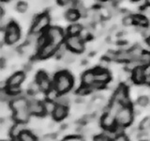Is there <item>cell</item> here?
Returning <instances> with one entry per match:
<instances>
[{
  "mask_svg": "<svg viewBox=\"0 0 150 141\" xmlns=\"http://www.w3.org/2000/svg\"><path fill=\"white\" fill-rule=\"evenodd\" d=\"M73 77L67 70H61L55 75L53 82V88L58 94L68 93L73 87Z\"/></svg>",
  "mask_w": 150,
  "mask_h": 141,
  "instance_id": "6da1fadb",
  "label": "cell"
},
{
  "mask_svg": "<svg viewBox=\"0 0 150 141\" xmlns=\"http://www.w3.org/2000/svg\"><path fill=\"white\" fill-rule=\"evenodd\" d=\"M134 118V111L131 105L123 106L115 117L116 124L127 127L131 124Z\"/></svg>",
  "mask_w": 150,
  "mask_h": 141,
  "instance_id": "7a4b0ae2",
  "label": "cell"
},
{
  "mask_svg": "<svg viewBox=\"0 0 150 141\" xmlns=\"http://www.w3.org/2000/svg\"><path fill=\"white\" fill-rule=\"evenodd\" d=\"M83 39L80 36H69L66 39L65 43L67 45L68 49L74 52V53L81 54L84 50V44H83Z\"/></svg>",
  "mask_w": 150,
  "mask_h": 141,
  "instance_id": "3957f363",
  "label": "cell"
},
{
  "mask_svg": "<svg viewBox=\"0 0 150 141\" xmlns=\"http://www.w3.org/2000/svg\"><path fill=\"white\" fill-rule=\"evenodd\" d=\"M6 41L8 44H14L20 40L21 33H20V28H19L17 24L14 22H11L8 25L6 26Z\"/></svg>",
  "mask_w": 150,
  "mask_h": 141,
  "instance_id": "277c9868",
  "label": "cell"
},
{
  "mask_svg": "<svg viewBox=\"0 0 150 141\" xmlns=\"http://www.w3.org/2000/svg\"><path fill=\"white\" fill-rule=\"evenodd\" d=\"M47 37H48L49 41L53 42L54 44L59 46L60 44L63 43L64 39H65V35L63 30L61 29L58 26H52L49 27L47 31L45 32Z\"/></svg>",
  "mask_w": 150,
  "mask_h": 141,
  "instance_id": "5b68a950",
  "label": "cell"
},
{
  "mask_svg": "<svg viewBox=\"0 0 150 141\" xmlns=\"http://www.w3.org/2000/svg\"><path fill=\"white\" fill-rule=\"evenodd\" d=\"M50 25V16L48 13H42L37 17L34 24L32 25L31 31L40 34L43 30L47 29Z\"/></svg>",
  "mask_w": 150,
  "mask_h": 141,
  "instance_id": "8992f818",
  "label": "cell"
},
{
  "mask_svg": "<svg viewBox=\"0 0 150 141\" xmlns=\"http://www.w3.org/2000/svg\"><path fill=\"white\" fill-rule=\"evenodd\" d=\"M112 100L120 102L124 106L131 105L130 101L128 96V89H127V87L124 86V85H120V86L115 89L114 96H112Z\"/></svg>",
  "mask_w": 150,
  "mask_h": 141,
  "instance_id": "52a82bcc",
  "label": "cell"
},
{
  "mask_svg": "<svg viewBox=\"0 0 150 141\" xmlns=\"http://www.w3.org/2000/svg\"><path fill=\"white\" fill-rule=\"evenodd\" d=\"M57 47L58 46L54 44L53 42L48 41L43 47H41L40 49H39V52H38V58L40 59H46V58H51L52 56L55 55Z\"/></svg>",
  "mask_w": 150,
  "mask_h": 141,
  "instance_id": "ba28073f",
  "label": "cell"
},
{
  "mask_svg": "<svg viewBox=\"0 0 150 141\" xmlns=\"http://www.w3.org/2000/svg\"><path fill=\"white\" fill-rule=\"evenodd\" d=\"M36 81L39 83L40 87L41 88V91L48 92L50 89L53 88V84H52L48 74L45 72H43V70H40V72L37 73Z\"/></svg>",
  "mask_w": 150,
  "mask_h": 141,
  "instance_id": "9c48e42d",
  "label": "cell"
},
{
  "mask_svg": "<svg viewBox=\"0 0 150 141\" xmlns=\"http://www.w3.org/2000/svg\"><path fill=\"white\" fill-rule=\"evenodd\" d=\"M28 109L32 116H37V117H41L45 115V109L43 103L38 101L37 99H33V100L28 102Z\"/></svg>",
  "mask_w": 150,
  "mask_h": 141,
  "instance_id": "30bf717a",
  "label": "cell"
},
{
  "mask_svg": "<svg viewBox=\"0 0 150 141\" xmlns=\"http://www.w3.org/2000/svg\"><path fill=\"white\" fill-rule=\"evenodd\" d=\"M28 100L26 97H21V96H16L12 99L11 102H9V106H11V110L13 112L25 109V108H28Z\"/></svg>",
  "mask_w": 150,
  "mask_h": 141,
  "instance_id": "8fae6325",
  "label": "cell"
},
{
  "mask_svg": "<svg viewBox=\"0 0 150 141\" xmlns=\"http://www.w3.org/2000/svg\"><path fill=\"white\" fill-rule=\"evenodd\" d=\"M144 66H138L137 68L131 72V79H132L133 84L143 85L144 83Z\"/></svg>",
  "mask_w": 150,
  "mask_h": 141,
  "instance_id": "7c38bea8",
  "label": "cell"
},
{
  "mask_svg": "<svg viewBox=\"0 0 150 141\" xmlns=\"http://www.w3.org/2000/svg\"><path fill=\"white\" fill-rule=\"evenodd\" d=\"M25 73L23 72H17L12 74L7 81V87H20V85L25 81Z\"/></svg>",
  "mask_w": 150,
  "mask_h": 141,
  "instance_id": "4fadbf2b",
  "label": "cell"
},
{
  "mask_svg": "<svg viewBox=\"0 0 150 141\" xmlns=\"http://www.w3.org/2000/svg\"><path fill=\"white\" fill-rule=\"evenodd\" d=\"M30 112L28 108H25V109H21L13 112V120L16 122H23L26 123L30 120Z\"/></svg>",
  "mask_w": 150,
  "mask_h": 141,
  "instance_id": "5bb4252c",
  "label": "cell"
},
{
  "mask_svg": "<svg viewBox=\"0 0 150 141\" xmlns=\"http://www.w3.org/2000/svg\"><path fill=\"white\" fill-rule=\"evenodd\" d=\"M100 125L105 131L106 130H112L116 125L115 118L109 115L108 113H105L100 120Z\"/></svg>",
  "mask_w": 150,
  "mask_h": 141,
  "instance_id": "9a60e30c",
  "label": "cell"
},
{
  "mask_svg": "<svg viewBox=\"0 0 150 141\" xmlns=\"http://www.w3.org/2000/svg\"><path fill=\"white\" fill-rule=\"evenodd\" d=\"M52 116H53L54 120L56 121H60V120H64L65 118H67V116H68V106L56 103V106H55Z\"/></svg>",
  "mask_w": 150,
  "mask_h": 141,
  "instance_id": "2e32d148",
  "label": "cell"
},
{
  "mask_svg": "<svg viewBox=\"0 0 150 141\" xmlns=\"http://www.w3.org/2000/svg\"><path fill=\"white\" fill-rule=\"evenodd\" d=\"M25 130V123L15 121V123L12 124L11 130H9V135L13 139H17V138L19 139V136H20L21 133Z\"/></svg>",
  "mask_w": 150,
  "mask_h": 141,
  "instance_id": "e0dca14e",
  "label": "cell"
},
{
  "mask_svg": "<svg viewBox=\"0 0 150 141\" xmlns=\"http://www.w3.org/2000/svg\"><path fill=\"white\" fill-rule=\"evenodd\" d=\"M96 81V72L95 70H86L82 75V84L84 86L92 87V85Z\"/></svg>",
  "mask_w": 150,
  "mask_h": 141,
  "instance_id": "ac0fdd59",
  "label": "cell"
},
{
  "mask_svg": "<svg viewBox=\"0 0 150 141\" xmlns=\"http://www.w3.org/2000/svg\"><path fill=\"white\" fill-rule=\"evenodd\" d=\"M96 72V81H100L104 84H107L111 80V74L107 70L98 68L95 70Z\"/></svg>",
  "mask_w": 150,
  "mask_h": 141,
  "instance_id": "d6986e66",
  "label": "cell"
},
{
  "mask_svg": "<svg viewBox=\"0 0 150 141\" xmlns=\"http://www.w3.org/2000/svg\"><path fill=\"white\" fill-rule=\"evenodd\" d=\"M129 56H130V60L131 59H136V60H140L141 56H142L144 50L141 46L139 45H135L132 48H130L129 50Z\"/></svg>",
  "mask_w": 150,
  "mask_h": 141,
  "instance_id": "ffe728a7",
  "label": "cell"
},
{
  "mask_svg": "<svg viewBox=\"0 0 150 141\" xmlns=\"http://www.w3.org/2000/svg\"><path fill=\"white\" fill-rule=\"evenodd\" d=\"M83 30V26L81 24H72L68 27V34L69 36H77L82 33Z\"/></svg>",
  "mask_w": 150,
  "mask_h": 141,
  "instance_id": "44dd1931",
  "label": "cell"
},
{
  "mask_svg": "<svg viewBox=\"0 0 150 141\" xmlns=\"http://www.w3.org/2000/svg\"><path fill=\"white\" fill-rule=\"evenodd\" d=\"M62 59V62L66 65L68 66L69 64H72L73 62H75V59H76V56H75V54L74 52L72 51H67L66 53L64 54V56L61 58Z\"/></svg>",
  "mask_w": 150,
  "mask_h": 141,
  "instance_id": "7402d4cb",
  "label": "cell"
},
{
  "mask_svg": "<svg viewBox=\"0 0 150 141\" xmlns=\"http://www.w3.org/2000/svg\"><path fill=\"white\" fill-rule=\"evenodd\" d=\"M115 60L118 62H128L130 60V56L129 50H120L116 53Z\"/></svg>",
  "mask_w": 150,
  "mask_h": 141,
  "instance_id": "603a6c76",
  "label": "cell"
},
{
  "mask_svg": "<svg viewBox=\"0 0 150 141\" xmlns=\"http://www.w3.org/2000/svg\"><path fill=\"white\" fill-rule=\"evenodd\" d=\"M134 25L136 26H147L149 25V21L148 19L144 16L143 14H137V15H134Z\"/></svg>",
  "mask_w": 150,
  "mask_h": 141,
  "instance_id": "cb8c5ba5",
  "label": "cell"
},
{
  "mask_svg": "<svg viewBox=\"0 0 150 141\" xmlns=\"http://www.w3.org/2000/svg\"><path fill=\"white\" fill-rule=\"evenodd\" d=\"M66 18H67V20L69 21V22H76L78 19L81 17L80 15V13L78 12V11L76 9H70L69 11L66 12Z\"/></svg>",
  "mask_w": 150,
  "mask_h": 141,
  "instance_id": "d4e9b609",
  "label": "cell"
},
{
  "mask_svg": "<svg viewBox=\"0 0 150 141\" xmlns=\"http://www.w3.org/2000/svg\"><path fill=\"white\" fill-rule=\"evenodd\" d=\"M37 136L33 134V132L28 131V130H25L23 131L20 136H19V140L21 141H34L36 140Z\"/></svg>",
  "mask_w": 150,
  "mask_h": 141,
  "instance_id": "484cf974",
  "label": "cell"
},
{
  "mask_svg": "<svg viewBox=\"0 0 150 141\" xmlns=\"http://www.w3.org/2000/svg\"><path fill=\"white\" fill-rule=\"evenodd\" d=\"M70 102H71V98H70V96L68 95V93L59 94L58 97L56 98V100H55L56 103H58V105H63L66 106H69Z\"/></svg>",
  "mask_w": 150,
  "mask_h": 141,
  "instance_id": "4316f807",
  "label": "cell"
},
{
  "mask_svg": "<svg viewBox=\"0 0 150 141\" xmlns=\"http://www.w3.org/2000/svg\"><path fill=\"white\" fill-rule=\"evenodd\" d=\"M43 105H44V109H45L46 114L52 115L54 110L55 106H56V103L54 101H52V100H49V99H47L46 101L43 102Z\"/></svg>",
  "mask_w": 150,
  "mask_h": 141,
  "instance_id": "83f0119b",
  "label": "cell"
},
{
  "mask_svg": "<svg viewBox=\"0 0 150 141\" xmlns=\"http://www.w3.org/2000/svg\"><path fill=\"white\" fill-rule=\"evenodd\" d=\"M40 90H41V88L40 87L39 83H38L36 80H35V81H33L32 83H30L29 86H28V93L32 94V95L38 94Z\"/></svg>",
  "mask_w": 150,
  "mask_h": 141,
  "instance_id": "f1b7e54d",
  "label": "cell"
},
{
  "mask_svg": "<svg viewBox=\"0 0 150 141\" xmlns=\"http://www.w3.org/2000/svg\"><path fill=\"white\" fill-rule=\"evenodd\" d=\"M141 61L140 60H136V59H131L129 61L127 62V66H126V70L128 72H132L133 70H135L138 66H141ZM143 66V65H142Z\"/></svg>",
  "mask_w": 150,
  "mask_h": 141,
  "instance_id": "f546056e",
  "label": "cell"
},
{
  "mask_svg": "<svg viewBox=\"0 0 150 141\" xmlns=\"http://www.w3.org/2000/svg\"><path fill=\"white\" fill-rule=\"evenodd\" d=\"M140 130L144 132H150V117H146L141 121Z\"/></svg>",
  "mask_w": 150,
  "mask_h": 141,
  "instance_id": "4dcf8cb0",
  "label": "cell"
},
{
  "mask_svg": "<svg viewBox=\"0 0 150 141\" xmlns=\"http://www.w3.org/2000/svg\"><path fill=\"white\" fill-rule=\"evenodd\" d=\"M48 41H49V39H48V37H47L46 33L40 35L39 37V39H38V41H37V48L40 49L41 47H43Z\"/></svg>",
  "mask_w": 150,
  "mask_h": 141,
  "instance_id": "1f68e13d",
  "label": "cell"
},
{
  "mask_svg": "<svg viewBox=\"0 0 150 141\" xmlns=\"http://www.w3.org/2000/svg\"><path fill=\"white\" fill-rule=\"evenodd\" d=\"M8 92L11 94V96L16 97V96H20L21 94V88L20 87H6Z\"/></svg>",
  "mask_w": 150,
  "mask_h": 141,
  "instance_id": "d6a6232c",
  "label": "cell"
},
{
  "mask_svg": "<svg viewBox=\"0 0 150 141\" xmlns=\"http://www.w3.org/2000/svg\"><path fill=\"white\" fill-rule=\"evenodd\" d=\"M141 64L143 66H146L150 64V52H144L140 58Z\"/></svg>",
  "mask_w": 150,
  "mask_h": 141,
  "instance_id": "836d02e7",
  "label": "cell"
},
{
  "mask_svg": "<svg viewBox=\"0 0 150 141\" xmlns=\"http://www.w3.org/2000/svg\"><path fill=\"white\" fill-rule=\"evenodd\" d=\"M92 90V88L91 87H88V86H84V85H82L80 88L77 90L78 95H81V96H84V95H87L88 93H90Z\"/></svg>",
  "mask_w": 150,
  "mask_h": 141,
  "instance_id": "e575fe53",
  "label": "cell"
},
{
  "mask_svg": "<svg viewBox=\"0 0 150 141\" xmlns=\"http://www.w3.org/2000/svg\"><path fill=\"white\" fill-rule=\"evenodd\" d=\"M122 24L124 26H130L134 25V17L132 15H126L123 17L122 20Z\"/></svg>",
  "mask_w": 150,
  "mask_h": 141,
  "instance_id": "d590c367",
  "label": "cell"
},
{
  "mask_svg": "<svg viewBox=\"0 0 150 141\" xmlns=\"http://www.w3.org/2000/svg\"><path fill=\"white\" fill-rule=\"evenodd\" d=\"M16 9H17V11H19V12L25 13V12L27 11V9H28V5H27V3H25V2L20 1V2H18V4H17Z\"/></svg>",
  "mask_w": 150,
  "mask_h": 141,
  "instance_id": "8d00e7d4",
  "label": "cell"
},
{
  "mask_svg": "<svg viewBox=\"0 0 150 141\" xmlns=\"http://www.w3.org/2000/svg\"><path fill=\"white\" fill-rule=\"evenodd\" d=\"M149 103V98L147 96H144V95H142L138 98L137 100V105L142 106V107H145L147 106V105Z\"/></svg>",
  "mask_w": 150,
  "mask_h": 141,
  "instance_id": "74e56055",
  "label": "cell"
},
{
  "mask_svg": "<svg viewBox=\"0 0 150 141\" xmlns=\"http://www.w3.org/2000/svg\"><path fill=\"white\" fill-rule=\"evenodd\" d=\"M109 59H101L100 61V63H98V68L100 69H104V70H107L108 68H109L110 66V62H109Z\"/></svg>",
  "mask_w": 150,
  "mask_h": 141,
  "instance_id": "f35d334b",
  "label": "cell"
},
{
  "mask_svg": "<svg viewBox=\"0 0 150 141\" xmlns=\"http://www.w3.org/2000/svg\"><path fill=\"white\" fill-rule=\"evenodd\" d=\"M115 56H116V53L114 51H108L107 53L105 54V58L107 59L111 60H115Z\"/></svg>",
  "mask_w": 150,
  "mask_h": 141,
  "instance_id": "ab89813d",
  "label": "cell"
},
{
  "mask_svg": "<svg viewBox=\"0 0 150 141\" xmlns=\"http://www.w3.org/2000/svg\"><path fill=\"white\" fill-rule=\"evenodd\" d=\"M32 18H33V12L32 11H26V12L23 13V21L30 22L32 20Z\"/></svg>",
  "mask_w": 150,
  "mask_h": 141,
  "instance_id": "60d3db41",
  "label": "cell"
},
{
  "mask_svg": "<svg viewBox=\"0 0 150 141\" xmlns=\"http://www.w3.org/2000/svg\"><path fill=\"white\" fill-rule=\"evenodd\" d=\"M94 139L98 140V141H108V140H110V138L108 137L107 135L105 133L104 134H101V135H96Z\"/></svg>",
  "mask_w": 150,
  "mask_h": 141,
  "instance_id": "b9f144b4",
  "label": "cell"
},
{
  "mask_svg": "<svg viewBox=\"0 0 150 141\" xmlns=\"http://www.w3.org/2000/svg\"><path fill=\"white\" fill-rule=\"evenodd\" d=\"M64 140H83V137H81V135H73V136H67Z\"/></svg>",
  "mask_w": 150,
  "mask_h": 141,
  "instance_id": "7bdbcfd3",
  "label": "cell"
},
{
  "mask_svg": "<svg viewBox=\"0 0 150 141\" xmlns=\"http://www.w3.org/2000/svg\"><path fill=\"white\" fill-rule=\"evenodd\" d=\"M73 0H57V2L61 5V6H68L72 3Z\"/></svg>",
  "mask_w": 150,
  "mask_h": 141,
  "instance_id": "ee69618b",
  "label": "cell"
},
{
  "mask_svg": "<svg viewBox=\"0 0 150 141\" xmlns=\"http://www.w3.org/2000/svg\"><path fill=\"white\" fill-rule=\"evenodd\" d=\"M55 135L54 134H48V135H45L43 136V140H54L55 139Z\"/></svg>",
  "mask_w": 150,
  "mask_h": 141,
  "instance_id": "f6af8a7d",
  "label": "cell"
},
{
  "mask_svg": "<svg viewBox=\"0 0 150 141\" xmlns=\"http://www.w3.org/2000/svg\"><path fill=\"white\" fill-rule=\"evenodd\" d=\"M115 140H116V141H127V140H128V137H127L124 134H122V135H117L116 137L115 138Z\"/></svg>",
  "mask_w": 150,
  "mask_h": 141,
  "instance_id": "bcb514c9",
  "label": "cell"
},
{
  "mask_svg": "<svg viewBox=\"0 0 150 141\" xmlns=\"http://www.w3.org/2000/svg\"><path fill=\"white\" fill-rule=\"evenodd\" d=\"M144 73H145V75L150 74V64L144 66Z\"/></svg>",
  "mask_w": 150,
  "mask_h": 141,
  "instance_id": "7dc6e473",
  "label": "cell"
},
{
  "mask_svg": "<svg viewBox=\"0 0 150 141\" xmlns=\"http://www.w3.org/2000/svg\"><path fill=\"white\" fill-rule=\"evenodd\" d=\"M144 84H146V85H148V86H150V74L145 75V77H144Z\"/></svg>",
  "mask_w": 150,
  "mask_h": 141,
  "instance_id": "c3c4849f",
  "label": "cell"
},
{
  "mask_svg": "<svg viewBox=\"0 0 150 141\" xmlns=\"http://www.w3.org/2000/svg\"><path fill=\"white\" fill-rule=\"evenodd\" d=\"M31 69H32V66H31L30 63H28L27 65L25 66V73H26V72H30Z\"/></svg>",
  "mask_w": 150,
  "mask_h": 141,
  "instance_id": "681fc988",
  "label": "cell"
},
{
  "mask_svg": "<svg viewBox=\"0 0 150 141\" xmlns=\"http://www.w3.org/2000/svg\"><path fill=\"white\" fill-rule=\"evenodd\" d=\"M146 43H147V45L150 47V37L146 38Z\"/></svg>",
  "mask_w": 150,
  "mask_h": 141,
  "instance_id": "f907efd6",
  "label": "cell"
},
{
  "mask_svg": "<svg viewBox=\"0 0 150 141\" xmlns=\"http://www.w3.org/2000/svg\"><path fill=\"white\" fill-rule=\"evenodd\" d=\"M112 1H114V2H121V1H123V0H112Z\"/></svg>",
  "mask_w": 150,
  "mask_h": 141,
  "instance_id": "816d5d0a",
  "label": "cell"
},
{
  "mask_svg": "<svg viewBox=\"0 0 150 141\" xmlns=\"http://www.w3.org/2000/svg\"><path fill=\"white\" fill-rule=\"evenodd\" d=\"M97 1H100V2H105L107 0H97Z\"/></svg>",
  "mask_w": 150,
  "mask_h": 141,
  "instance_id": "f5cc1de1",
  "label": "cell"
},
{
  "mask_svg": "<svg viewBox=\"0 0 150 141\" xmlns=\"http://www.w3.org/2000/svg\"><path fill=\"white\" fill-rule=\"evenodd\" d=\"M146 3H147L148 5H150V0H146Z\"/></svg>",
  "mask_w": 150,
  "mask_h": 141,
  "instance_id": "db71d44e",
  "label": "cell"
},
{
  "mask_svg": "<svg viewBox=\"0 0 150 141\" xmlns=\"http://www.w3.org/2000/svg\"><path fill=\"white\" fill-rule=\"evenodd\" d=\"M2 2H6V1H9V0H1Z\"/></svg>",
  "mask_w": 150,
  "mask_h": 141,
  "instance_id": "11a10c76",
  "label": "cell"
},
{
  "mask_svg": "<svg viewBox=\"0 0 150 141\" xmlns=\"http://www.w3.org/2000/svg\"><path fill=\"white\" fill-rule=\"evenodd\" d=\"M132 1H139V0H132Z\"/></svg>",
  "mask_w": 150,
  "mask_h": 141,
  "instance_id": "9f6ffc18",
  "label": "cell"
}]
</instances>
